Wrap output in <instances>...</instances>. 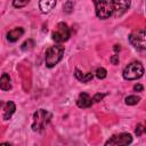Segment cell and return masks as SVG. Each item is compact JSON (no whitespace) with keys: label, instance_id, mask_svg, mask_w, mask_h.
<instances>
[{"label":"cell","instance_id":"obj_1","mask_svg":"<svg viewBox=\"0 0 146 146\" xmlns=\"http://www.w3.org/2000/svg\"><path fill=\"white\" fill-rule=\"evenodd\" d=\"M96 16L100 19L110 18L114 14V0H92Z\"/></svg>","mask_w":146,"mask_h":146},{"label":"cell","instance_id":"obj_2","mask_svg":"<svg viewBox=\"0 0 146 146\" xmlns=\"http://www.w3.org/2000/svg\"><path fill=\"white\" fill-rule=\"evenodd\" d=\"M51 113L43 110V108H40L34 114H33V122H32V130L33 131H36V132H40L42 131L50 122L51 120Z\"/></svg>","mask_w":146,"mask_h":146},{"label":"cell","instance_id":"obj_3","mask_svg":"<svg viewBox=\"0 0 146 146\" xmlns=\"http://www.w3.org/2000/svg\"><path fill=\"white\" fill-rule=\"evenodd\" d=\"M64 47L62 44H55L47 49L46 51V65L48 67H54L62 59L64 55Z\"/></svg>","mask_w":146,"mask_h":146},{"label":"cell","instance_id":"obj_4","mask_svg":"<svg viewBox=\"0 0 146 146\" xmlns=\"http://www.w3.org/2000/svg\"><path fill=\"white\" fill-rule=\"evenodd\" d=\"M129 42L137 50H145L146 49V27L132 31L129 35Z\"/></svg>","mask_w":146,"mask_h":146},{"label":"cell","instance_id":"obj_5","mask_svg":"<svg viewBox=\"0 0 146 146\" xmlns=\"http://www.w3.org/2000/svg\"><path fill=\"white\" fill-rule=\"evenodd\" d=\"M123 78L125 80H137L144 74V66L140 62H131L123 70Z\"/></svg>","mask_w":146,"mask_h":146},{"label":"cell","instance_id":"obj_6","mask_svg":"<svg viewBox=\"0 0 146 146\" xmlns=\"http://www.w3.org/2000/svg\"><path fill=\"white\" fill-rule=\"evenodd\" d=\"M70 35H71L70 29H68L67 24L64 23V22L58 23L57 26H56V30H55V31L52 32V34H51L52 40H54L55 42H58V43L68 40Z\"/></svg>","mask_w":146,"mask_h":146},{"label":"cell","instance_id":"obj_7","mask_svg":"<svg viewBox=\"0 0 146 146\" xmlns=\"http://www.w3.org/2000/svg\"><path fill=\"white\" fill-rule=\"evenodd\" d=\"M131 143H132V136L130 133L122 132V133L112 136L105 143V145H114V146H117V145H129Z\"/></svg>","mask_w":146,"mask_h":146},{"label":"cell","instance_id":"obj_8","mask_svg":"<svg viewBox=\"0 0 146 146\" xmlns=\"http://www.w3.org/2000/svg\"><path fill=\"white\" fill-rule=\"evenodd\" d=\"M130 0H114V15L116 17L122 16L130 7Z\"/></svg>","mask_w":146,"mask_h":146},{"label":"cell","instance_id":"obj_9","mask_svg":"<svg viewBox=\"0 0 146 146\" xmlns=\"http://www.w3.org/2000/svg\"><path fill=\"white\" fill-rule=\"evenodd\" d=\"M76 105L80 108H88L92 105V99L87 92H81L76 99Z\"/></svg>","mask_w":146,"mask_h":146},{"label":"cell","instance_id":"obj_10","mask_svg":"<svg viewBox=\"0 0 146 146\" xmlns=\"http://www.w3.org/2000/svg\"><path fill=\"white\" fill-rule=\"evenodd\" d=\"M56 6V0H40L39 1V8L41 13L48 14L50 13Z\"/></svg>","mask_w":146,"mask_h":146},{"label":"cell","instance_id":"obj_11","mask_svg":"<svg viewBox=\"0 0 146 146\" xmlns=\"http://www.w3.org/2000/svg\"><path fill=\"white\" fill-rule=\"evenodd\" d=\"M23 34H24L23 27H15V29L10 30V31L7 33V39H8V41H10V42H16Z\"/></svg>","mask_w":146,"mask_h":146},{"label":"cell","instance_id":"obj_12","mask_svg":"<svg viewBox=\"0 0 146 146\" xmlns=\"http://www.w3.org/2000/svg\"><path fill=\"white\" fill-rule=\"evenodd\" d=\"M16 110V106L13 102H7L3 106V112H2V119L3 120H9L11 117V115L14 114Z\"/></svg>","mask_w":146,"mask_h":146},{"label":"cell","instance_id":"obj_13","mask_svg":"<svg viewBox=\"0 0 146 146\" xmlns=\"http://www.w3.org/2000/svg\"><path fill=\"white\" fill-rule=\"evenodd\" d=\"M75 73H74V75H75V78L79 80V81H81V82H89L90 80H92V78H94V74L92 73H82L79 68H75V71H74Z\"/></svg>","mask_w":146,"mask_h":146},{"label":"cell","instance_id":"obj_14","mask_svg":"<svg viewBox=\"0 0 146 146\" xmlns=\"http://www.w3.org/2000/svg\"><path fill=\"white\" fill-rule=\"evenodd\" d=\"M0 88L3 91H7V90H10L11 89L10 78H9V75L7 73H3L1 75V79H0Z\"/></svg>","mask_w":146,"mask_h":146},{"label":"cell","instance_id":"obj_15","mask_svg":"<svg viewBox=\"0 0 146 146\" xmlns=\"http://www.w3.org/2000/svg\"><path fill=\"white\" fill-rule=\"evenodd\" d=\"M139 100H140V98H139L138 96L132 95V96H128V97L125 98V104H127V105H136Z\"/></svg>","mask_w":146,"mask_h":146},{"label":"cell","instance_id":"obj_16","mask_svg":"<svg viewBox=\"0 0 146 146\" xmlns=\"http://www.w3.org/2000/svg\"><path fill=\"white\" fill-rule=\"evenodd\" d=\"M33 46H34V42H33V40H31V39H29V40H26L25 42H23V44H22V50H24V51H26V50H31L32 48H33Z\"/></svg>","mask_w":146,"mask_h":146},{"label":"cell","instance_id":"obj_17","mask_svg":"<svg viewBox=\"0 0 146 146\" xmlns=\"http://www.w3.org/2000/svg\"><path fill=\"white\" fill-rule=\"evenodd\" d=\"M29 2H30V0H13V6L15 8H23Z\"/></svg>","mask_w":146,"mask_h":146},{"label":"cell","instance_id":"obj_18","mask_svg":"<svg viewBox=\"0 0 146 146\" xmlns=\"http://www.w3.org/2000/svg\"><path fill=\"white\" fill-rule=\"evenodd\" d=\"M106 75H107V72L104 67H98L96 70V76L98 79H104V78H106Z\"/></svg>","mask_w":146,"mask_h":146},{"label":"cell","instance_id":"obj_19","mask_svg":"<svg viewBox=\"0 0 146 146\" xmlns=\"http://www.w3.org/2000/svg\"><path fill=\"white\" fill-rule=\"evenodd\" d=\"M73 7H74L73 2H72V1H67V2L64 5V11L67 13V14H70V13L73 10Z\"/></svg>","mask_w":146,"mask_h":146},{"label":"cell","instance_id":"obj_20","mask_svg":"<svg viewBox=\"0 0 146 146\" xmlns=\"http://www.w3.org/2000/svg\"><path fill=\"white\" fill-rule=\"evenodd\" d=\"M104 97H105V95H104V94H96V95L92 97V102L98 103V102H100V100H102Z\"/></svg>","mask_w":146,"mask_h":146},{"label":"cell","instance_id":"obj_21","mask_svg":"<svg viewBox=\"0 0 146 146\" xmlns=\"http://www.w3.org/2000/svg\"><path fill=\"white\" fill-rule=\"evenodd\" d=\"M143 132H144V127H143L141 124H137L136 130H135V133H136L137 136H140Z\"/></svg>","mask_w":146,"mask_h":146},{"label":"cell","instance_id":"obj_22","mask_svg":"<svg viewBox=\"0 0 146 146\" xmlns=\"http://www.w3.org/2000/svg\"><path fill=\"white\" fill-rule=\"evenodd\" d=\"M119 60H120V58H119V55H117V54H115V55H113V56L111 57V63H112L113 65H117V64H119Z\"/></svg>","mask_w":146,"mask_h":146},{"label":"cell","instance_id":"obj_23","mask_svg":"<svg viewBox=\"0 0 146 146\" xmlns=\"http://www.w3.org/2000/svg\"><path fill=\"white\" fill-rule=\"evenodd\" d=\"M143 89H144V88H143V86H141L140 83H137V84L133 86V90H135V91L140 92V91H143Z\"/></svg>","mask_w":146,"mask_h":146},{"label":"cell","instance_id":"obj_24","mask_svg":"<svg viewBox=\"0 0 146 146\" xmlns=\"http://www.w3.org/2000/svg\"><path fill=\"white\" fill-rule=\"evenodd\" d=\"M114 50L117 52V51H120V44H115L114 46Z\"/></svg>","mask_w":146,"mask_h":146},{"label":"cell","instance_id":"obj_25","mask_svg":"<svg viewBox=\"0 0 146 146\" xmlns=\"http://www.w3.org/2000/svg\"><path fill=\"white\" fill-rule=\"evenodd\" d=\"M144 132H146V123H145V127H144Z\"/></svg>","mask_w":146,"mask_h":146}]
</instances>
